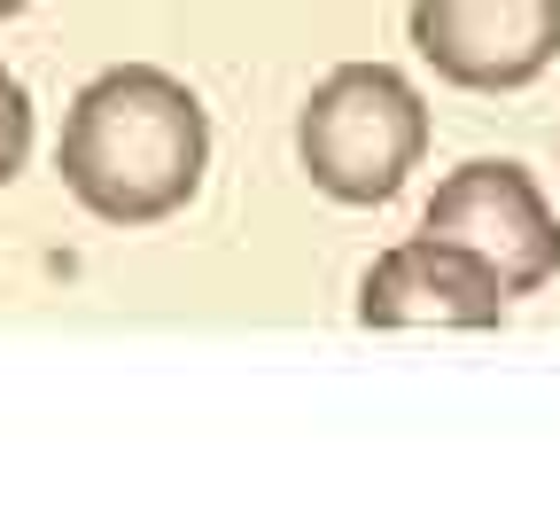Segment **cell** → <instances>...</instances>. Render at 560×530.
Instances as JSON below:
<instances>
[{
	"label": "cell",
	"mask_w": 560,
	"mask_h": 530,
	"mask_svg": "<svg viewBox=\"0 0 560 530\" xmlns=\"http://www.w3.org/2000/svg\"><path fill=\"white\" fill-rule=\"evenodd\" d=\"M55 172L102 227H156L187 211L210 172V110L156 62H117L86 79L62 117Z\"/></svg>",
	"instance_id": "1"
},
{
	"label": "cell",
	"mask_w": 560,
	"mask_h": 530,
	"mask_svg": "<svg viewBox=\"0 0 560 530\" xmlns=\"http://www.w3.org/2000/svg\"><path fill=\"white\" fill-rule=\"evenodd\" d=\"M296 157L327 204L374 211L429 157V102L397 62H335L296 110Z\"/></svg>",
	"instance_id": "2"
},
{
	"label": "cell",
	"mask_w": 560,
	"mask_h": 530,
	"mask_svg": "<svg viewBox=\"0 0 560 530\" xmlns=\"http://www.w3.org/2000/svg\"><path fill=\"white\" fill-rule=\"evenodd\" d=\"M420 227L475 250L490 274H499L506 297H537L552 274H560V219L545 204L537 172H522L514 157H467L436 195Z\"/></svg>",
	"instance_id": "3"
},
{
	"label": "cell",
	"mask_w": 560,
	"mask_h": 530,
	"mask_svg": "<svg viewBox=\"0 0 560 530\" xmlns=\"http://www.w3.org/2000/svg\"><path fill=\"white\" fill-rule=\"evenodd\" d=\"M420 62L459 94H522L560 55V0H412Z\"/></svg>",
	"instance_id": "4"
},
{
	"label": "cell",
	"mask_w": 560,
	"mask_h": 530,
	"mask_svg": "<svg viewBox=\"0 0 560 530\" xmlns=\"http://www.w3.org/2000/svg\"><path fill=\"white\" fill-rule=\"evenodd\" d=\"M506 304L514 297L499 289V274L429 227L389 242L359 281V327H499Z\"/></svg>",
	"instance_id": "5"
},
{
	"label": "cell",
	"mask_w": 560,
	"mask_h": 530,
	"mask_svg": "<svg viewBox=\"0 0 560 530\" xmlns=\"http://www.w3.org/2000/svg\"><path fill=\"white\" fill-rule=\"evenodd\" d=\"M32 157V94L16 71H0V187H9Z\"/></svg>",
	"instance_id": "6"
},
{
	"label": "cell",
	"mask_w": 560,
	"mask_h": 530,
	"mask_svg": "<svg viewBox=\"0 0 560 530\" xmlns=\"http://www.w3.org/2000/svg\"><path fill=\"white\" fill-rule=\"evenodd\" d=\"M9 16H24V0H0V24H9Z\"/></svg>",
	"instance_id": "7"
}]
</instances>
